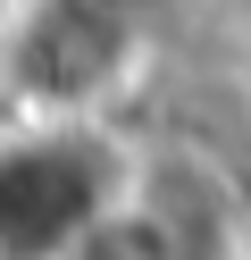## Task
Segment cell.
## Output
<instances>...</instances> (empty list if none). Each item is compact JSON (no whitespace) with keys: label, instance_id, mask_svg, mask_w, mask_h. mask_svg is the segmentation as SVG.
<instances>
[{"label":"cell","instance_id":"obj_1","mask_svg":"<svg viewBox=\"0 0 251 260\" xmlns=\"http://www.w3.org/2000/svg\"><path fill=\"white\" fill-rule=\"evenodd\" d=\"M126 34L134 25L117 17H92V9H76V0H50L42 17L17 34V84L42 92V101H84V92H100L117 76V59H126Z\"/></svg>","mask_w":251,"mask_h":260},{"label":"cell","instance_id":"obj_2","mask_svg":"<svg viewBox=\"0 0 251 260\" xmlns=\"http://www.w3.org/2000/svg\"><path fill=\"white\" fill-rule=\"evenodd\" d=\"M76 9H92V17H117V25H142L151 9H167V0H76Z\"/></svg>","mask_w":251,"mask_h":260}]
</instances>
